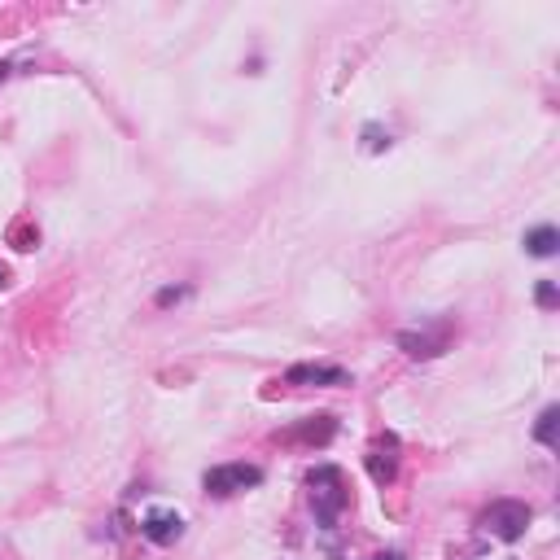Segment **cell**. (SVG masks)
<instances>
[{
    "label": "cell",
    "mask_w": 560,
    "mask_h": 560,
    "mask_svg": "<svg viewBox=\"0 0 560 560\" xmlns=\"http://www.w3.org/2000/svg\"><path fill=\"white\" fill-rule=\"evenodd\" d=\"M560 246V232L552 224H543V228H534V232H526V250L534 254V258H552Z\"/></svg>",
    "instance_id": "cell-9"
},
{
    "label": "cell",
    "mask_w": 560,
    "mask_h": 560,
    "mask_svg": "<svg viewBox=\"0 0 560 560\" xmlns=\"http://www.w3.org/2000/svg\"><path fill=\"white\" fill-rule=\"evenodd\" d=\"M263 481V469L258 464H219V469H210V473L201 477V486L215 495V499H228V495H237V490H250Z\"/></svg>",
    "instance_id": "cell-3"
},
{
    "label": "cell",
    "mask_w": 560,
    "mask_h": 560,
    "mask_svg": "<svg viewBox=\"0 0 560 560\" xmlns=\"http://www.w3.org/2000/svg\"><path fill=\"white\" fill-rule=\"evenodd\" d=\"M364 464H368V477H372L377 486H390L394 477H398V438H394V434H381V438L368 447Z\"/></svg>",
    "instance_id": "cell-4"
},
{
    "label": "cell",
    "mask_w": 560,
    "mask_h": 560,
    "mask_svg": "<svg viewBox=\"0 0 560 560\" xmlns=\"http://www.w3.org/2000/svg\"><path fill=\"white\" fill-rule=\"evenodd\" d=\"M556 420H560V407H547L538 425H534V438L543 443V447H556Z\"/></svg>",
    "instance_id": "cell-11"
},
{
    "label": "cell",
    "mask_w": 560,
    "mask_h": 560,
    "mask_svg": "<svg viewBox=\"0 0 560 560\" xmlns=\"http://www.w3.org/2000/svg\"><path fill=\"white\" fill-rule=\"evenodd\" d=\"M5 285H9V267L0 263V289H5Z\"/></svg>",
    "instance_id": "cell-14"
},
{
    "label": "cell",
    "mask_w": 560,
    "mask_h": 560,
    "mask_svg": "<svg viewBox=\"0 0 560 560\" xmlns=\"http://www.w3.org/2000/svg\"><path fill=\"white\" fill-rule=\"evenodd\" d=\"M140 534H145L149 543H158V547H171V543H180V534H184V517H180L175 508H149L145 521H140Z\"/></svg>",
    "instance_id": "cell-5"
},
{
    "label": "cell",
    "mask_w": 560,
    "mask_h": 560,
    "mask_svg": "<svg viewBox=\"0 0 560 560\" xmlns=\"http://www.w3.org/2000/svg\"><path fill=\"white\" fill-rule=\"evenodd\" d=\"M5 75H9V61H0V79H5Z\"/></svg>",
    "instance_id": "cell-16"
},
{
    "label": "cell",
    "mask_w": 560,
    "mask_h": 560,
    "mask_svg": "<svg viewBox=\"0 0 560 560\" xmlns=\"http://www.w3.org/2000/svg\"><path fill=\"white\" fill-rule=\"evenodd\" d=\"M9 246L14 250H35L40 246V228L31 224V219H18V224L9 228Z\"/></svg>",
    "instance_id": "cell-10"
},
{
    "label": "cell",
    "mask_w": 560,
    "mask_h": 560,
    "mask_svg": "<svg viewBox=\"0 0 560 560\" xmlns=\"http://www.w3.org/2000/svg\"><path fill=\"white\" fill-rule=\"evenodd\" d=\"M481 526H486V534H495L499 543H517L526 534V526H530V508L521 504V499H495V504L486 508Z\"/></svg>",
    "instance_id": "cell-2"
},
{
    "label": "cell",
    "mask_w": 560,
    "mask_h": 560,
    "mask_svg": "<svg viewBox=\"0 0 560 560\" xmlns=\"http://www.w3.org/2000/svg\"><path fill=\"white\" fill-rule=\"evenodd\" d=\"M451 341V329H438V333H398V346L412 355V359H434L443 355Z\"/></svg>",
    "instance_id": "cell-8"
},
{
    "label": "cell",
    "mask_w": 560,
    "mask_h": 560,
    "mask_svg": "<svg viewBox=\"0 0 560 560\" xmlns=\"http://www.w3.org/2000/svg\"><path fill=\"white\" fill-rule=\"evenodd\" d=\"M180 298H189V289H184V285H171V289L158 294V307H171V303H180Z\"/></svg>",
    "instance_id": "cell-13"
},
{
    "label": "cell",
    "mask_w": 560,
    "mask_h": 560,
    "mask_svg": "<svg viewBox=\"0 0 560 560\" xmlns=\"http://www.w3.org/2000/svg\"><path fill=\"white\" fill-rule=\"evenodd\" d=\"M372 560H398V552H381V556H372Z\"/></svg>",
    "instance_id": "cell-15"
},
{
    "label": "cell",
    "mask_w": 560,
    "mask_h": 560,
    "mask_svg": "<svg viewBox=\"0 0 560 560\" xmlns=\"http://www.w3.org/2000/svg\"><path fill=\"white\" fill-rule=\"evenodd\" d=\"M333 434H337V420L329 416V412H320V416H307L298 429H285V434H280V443H307V447H324Z\"/></svg>",
    "instance_id": "cell-7"
},
{
    "label": "cell",
    "mask_w": 560,
    "mask_h": 560,
    "mask_svg": "<svg viewBox=\"0 0 560 560\" xmlns=\"http://www.w3.org/2000/svg\"><path fill=\"white\" fill-rule=\"evenodd\" d=\"M534 303H538L543 311H552V307H556V285H552V280H538V289H534Z\"/></svg>",
    "instance_id": "cell-12"
},
{
    "label": "cell",
    "mask_w": 560,
    "mask_h": 560,
    "mask_svg": "<svg viewBox=\"0 0 560 560\" xmlns=\"http://www.w3.org/2000/svg\"><path fill=\"white\" fill-rule=\"evenodd\" d=\"M285 386H350V372L337 364H294L285 372Z\"/></svg>",
    "instance_id": "cell-6"
},
{
    "label": "cell",
    "mask_w": 560,
    "mask_h": 560,
    "mask_svg": "<svg viewBox=\"0 0 560 560\" xmlns=\"http://www.w3.org/2000/svg\"><path fill=\"white\" fill-rule=\"evenodd\" d=\"M311 486V512H315V526L320 530H337V517L350 508V490H346V477L337 464H320L307 473Z\"/></svg>",
    "instance_id": "cell-1"
}]
</instances>
